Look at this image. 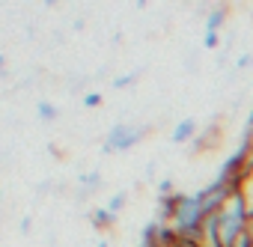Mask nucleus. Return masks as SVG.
<instances>
[{
    "mask_svg": "<svg viewBox=\"0 0 253 247\" xmlns=\"http://www.w3.org/2000/svg\"><path fill=\"white\" fill-rule=\"evenodd\" d=\"M247 232H250V238H253V220H250V226H247Z\"/></svg>",
    "mask_w": 253,
    "mask_h": 247,
    "instance_id": "nucleus-14",
    "label": "nucleus"
},
{
    "mask_svg": "<svg viewBox=\"0 0 253 247\" xmlns=\"http://www.w3.org/2000/svg\"><path fill=\"white\" fill-rule=\"evenodd\" d=\"M122 206H125V191H119V194H113V197L107 200V206H104V208H107V211H110V214L116 217V214L122 211Z\"/></svg>",
    "mask_w": 253,
    "mask_h": 247,
    "instance_id": "nucleus-6",
    "label": "nucleus"
},
{
    "mask_svg": "<svg viewBox=\"0 0 253 247\" xmlns=\"http://www.w3.org/2000/svg\"><path fill=\"white\" fill-rule=\"evenodd\" d=\"M206 208L200 203V197H182L179 200V208H176V217H173V229L179 238H197L206 226Z\"/></svg>",
    "mask_w": 253,
    "mask_h": 247,
    "instance_id": "nucleus-1",
    "label": "nucleus"
},
{
    "mask_svg": "<svg viewBox=\"0 0 253 247\" xmlns=\"http://www.w3.org/2000/svg\"><path fill=\"white\" fill-rule=\"evenodd\" d=\"M194 128H197V122H194V119H182L179 125L173 128V143H185V140H191V137H194Z\"/></svg>",
    "mask_w": 253,
    "mask_h": 247,
    "instance_id": "nucleus-3",
    "label": "nucleus"
},
{
    "mask_svg": "<svg viewBox=\"0 0 253 247\" xmlns=\"http://www.w3.org/2000/svg\"><path fill=\"white\" fill-rule=\"evenodd\" d=\"M223 21H226V9L220 6V9H214V12L206 18V33H217V27H220Z\"/></svg>",
    "mask_w": 253,
    "mask_h": 247,
    "instance_id": "nucleus-4",
    "label": "nucleus"
},
{
    "mask_svg": "<svg viewBox=\"0 0 253 247\" xmlns=\"http://www.w3.org/2000/svg\"><path fill=\"white\" fill-rule=\"evenodd\" d=\"M84 104H86V107H95V104H101V95H98V92H86V95H84Z\"/></svg>",
    "mask_w": 253,
    "mask_h": 247,
    "instance_id": "nucleus-10",
    "label": "nucleus"
},
{
    "mask_svg": "<svg viewBox=\"0 0 253 247\" xmlns=\"http://www.w3.org/2000/svg\"><path fill=\"white\" fill-rule=\"evenodd\" d=\"M158 191H161V194H164V197H167V194H170V191H173V182H170V179H164V182H161V185H158Z\"/></svg>",
    "mask_w": 253,
    "mask_h": 247,
    "instance_id": "nucleus-11",
    "label": "nucleus"
},
{
    "mask_svg": "<svg viewBox=\"0 0 253 247\" xmlns=\"http://www.w3.org/2000/svg\"><path fill=\"white\" fill-rule=\"evenodd\" d=\"M217 45V33H206V48H214Z\"/></svg>",
    "mask_w": 253,
    "mask_h": 247,
    "instance_id": "nucleus-12",
    "label": "nucleus"
},
{
    "mask_svg": "<svg viewBox=\"0 0 253 247\" xmlns=\"http://www.w3.org/2000/svg\"><path fill=\"white\" fill-rule=\"evenodd\" d=\"M39 119H57V107L48 104V101H42L39 104Z\"/></svg>",
    "mask_w": 253,
    "mask_h": 247,
    "instance_id": "nucleus-8",
    "label": "nucleus"
},
{
    "mask_svg": "<svg viewBox=\"0 0 253 247\" xmlns=\"http://www.w3.org/2000/svg\"><path fill=\"white\" fill-rule=\"evenodd\" d=\"M113 220H116V217H113V214H110L107 208H95V211H92V223H95L98 229H104V226H110Z\"/></svg>",
    "mask_w": 253,
    "mask_h": 247,
    "instance_id": "nucleus-5",
    "label": "nucleus"
},
{
    "mask_svg": "<svg viewBox=\"0 0 253 247\" xmlns=\"http://www.w3.org/2000/svg\"><path fill=\"white\" fill-rule=\"evenodd\" d=\"M98 185H101L98 173H86V176H81V188H84V191H92V188H98Z\"/></svg>",
    "mask_w": 253,
    "mask_h": 247,
    "instance_id": "nucleus-7",
    "label": "nucleus"
},
{
    "mask_svg": "<svg viewBox=\"0 0 253 247\" xmlns=\"http://www.w3.org/2000/svg\"><path fill=\"white\" fill-rule=\"evenodd\" d=\"M143 128H137V125H113L110 131H107V140H104V152L110 155V152H128V149H134L140 140H143Z\"/></svg>",
    "mask_w": 253,
    "mask_h": 247,
    "instance_id": "nucleus-2",
    "label": "nucleus"
},
{
    "mask_svg": "<svg viewBox=\"0 0 253 247\" xmlns=\"http://www.w3.org/2000/svg\"><path fill=\"white\" fill-rule=\"evenodd\" d=\"M95 247H110V244H107V241H104V238H101V241H98V244H95Z\"/></svg>",
    "mask_w": 253,
    "mask_h": 247,
    "instance_id": "nucleus-13",
    "label": "nucleus"
},
{
    "mask_svg": "<svg viewBox=\"0 0 253 247\" xmlns=\"http://www.w3.org/2000/svg\"><path fill=\"white\" fill-rule=\"evenodd\" d=\"M137 75H140L137 69H134V72H128V75H122V78H116V81H113V86H128V83H131Z\"/></svg>",
    "mask_w": 253,
    "mask_h": 247,
    "instance_id": "nucleus-9",
    "label": "nucleus"
}]
</instances>
